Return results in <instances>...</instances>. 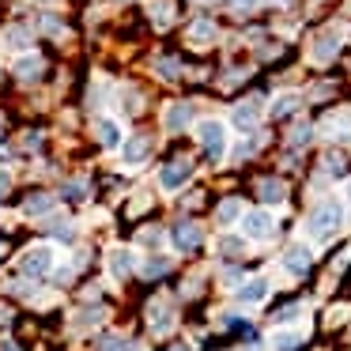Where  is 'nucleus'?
<instances>
[{
    "label": "nucleus",
    "instance_id": "obj_28",
    "mask_svg": "<svg viewBox=\"0 0 351 351\" xmlns=\"http://www.w3.org/2000/svg\"><path fill=\"white\" fill-rule=\"evenodd\" d=\"M64 197H84V185H80V182L64 185Z\"/></svg>",
    "mask_w": 351,
    "mask_h": 351
},
{
    "label": "nucleus",
    "instance_id": "obj_27",
    "mask_svg": "<svg viewBox=\"0 0 351 351\" xmlns=\"http://www.w3.org/2000/svg\"><path fill=\"white\" fill-rule=\"evenodd\" d=\"M159 72H162L167 80H174V76H178V64H174V61H159Z\"/></svg>",
    "mask_w": 351,
    "mask_h": 351
},
{
    "label": "nucleus",
    "instance_id": "obj_22",
    "mask_svg": "<svg viewBox=\"0 0 351 351\" xmlns=\"http://www.w3.org/2000/svg\"><path fill=\"white\" fill-rule=\"evenodd\" d=\"M238 219V200H227V204H219V223H230Z\"/></svg>",
    "mask_w": 351,
    "mask_h": 351
},
{
    "label": "nucleus",
    "instance_id": "obj_19",
    "mask_svg": "<svg viewBox=\"0 0 351 351\" xmlns=\"http://www.w3.org/2000/svg\"><path fill=\"white\" fill-rule=\"evenodd\" d=\"M295 106H298V99H295V95H283V99H276L272 114H276V117H287V114H291V110H295Z\"/></svg>",
    "mask_w": 351,
    "mask_h": 351
},
{
    "label": "nucleus",
    "instance_id": "obj_3",
    "mask_svg": "<svg viewBox=\"0 0 351 351\" xmlns=\"http://www.w3.org/2000/svg\"><path fill=\"white\" fill-rule=\"evenodd\" d=\"M49 261H53V250H49V245H34V250L23 253L19 272H23V276H46L49 272Z\"/></svg>",
    "mask_w": 351,
    "mask_h": 351
},
{
    "label": "nucleus",
    "instance_id": "obj_16",
    "mask_svg": "<svg viewBox=\"0 0 351 351\" xmlns=\"http://www.w3.org/2000/svg\"><path fill=\"white\" fill-rule=\"evenodd\" d=\"M49 208H53V197H46V193H38V197H31V200L23 204V212H27V215H46Z\"/></svg>",
    "mask_w": 351,
    "mask_h": 351
},
{
    "label": "nucleus",
    "instance_id": "obj_10",
    "mask_svg": "<svg viewBox=\"0 0 351 351\" xmlns=\"http://www.w3.org/2000/svg\"><path fill=\"white\" fill-rule=\"evenodd\" d=\"M261 200H268V204H280L283 197H287V189H283V182H276V178H265V182L257 185Z\"/></svg>",
    "mask_w": 351,
    "mask_h": 351
},
{
    "label": "nucleus",
    "instance_id": "obj_14",
    "mask_svg": "<svg viewBox=\"0 0 351 351\" xmlns=\"http://www.w3.org/2000/svg\"><path fill=\"white\" fill-rule=\"evenodd\" d=\"M95 132H99V140L106 147H117V140H121V129L114 121H95Z\"/></svg>",
    "mask_w": 351,
    "mask_h": 351
},
{
    "label": "nucleus",
    "instance_id": "obj_15",
    "mask_svg": "<svg viewBox=\"0 0 351 351\" xmlns=\"http://www.w3.org/2000/svg\"><path fill=\"white\" fill-rule=\"evenodd\" d=\"M234 125L238 129H253L257 125V102H245V106L234 110Z\"/></svg>",
    "mask_w": 351,
    "mask_h": 351
},
{
    "label": "nucleus",
    "instance_id": "obj_9",
    "mask_svg": "<svg viewBox=\"0 0 351 351\" xmlns=\"http://www.w3.org/2000/svg\"><path fill=\"white\" fill-rule=\"evenodd\" d=\"M189 121H193V106H189V102H178V106H170L167 129H185Z\"/></svg>",
    "mask_w": 351,
    "mask_h": 351
},
{
    "label": "nucleus",
    "instance_id": "obj_32",
    "mask_svg": "<svg viewBox=\"0 0 351 351\" xmlns=\"http://www.w3.org/2000/svg\"><path fill=\"white\" fill-rule=\"evenodd\" d=\"M174 351H185V348H174Z\"/></svg>",
    "mask_w": 351,
    "mask_h": 351
},
{
    "label": "nucleus",
    "instance_id": "obj_4",
    "mask_svg": "<svg viewBox=\"0 0 351 351\" xmlns=\"http://www.w3.org/2000/svg\"><path fill=\"white\" fill-rule=\"evenodd\" d=\"M189 174H193V167L185 159H178V162H170V167H162L159 182H162V189H182V185L189 182Z\"/></svg>",
    "mask_w": 351,
    "mask_h": 351
},
{
    "label": "nucleus",
    "instance_id": "obj_25",
    "mask_svg": "<svg viewBox=\"0 0 351 351\" xmlns=\"http://www.w3.org/2000/svg\"><path fill=\"white\" fill-rule=\"evenodd\" d=\"M306 140H310V125H298V129L291 132V144L298 147V144H306Z\"/></svg>",
    "mask_w": 351,
    "mask_h": 351
},
{
    "label": "nucleus",
    "instance_id": "obj_5",
    "mask_svg": "<svg viewBox=\"0 0 351 351\" xmlns=\"http://www.w3.org/2000/svg\"><path fill=\"white\" fill-rule=\"evenodd\" d=\"M272 227H276V223H272V215H268V212H250L242 219V230L250 238H268V234H272Z\"/></svg>",
    "mask_w": 351,
    "mask_h": 351
},
{
    "label": "nucleus",
    "instance_id": "obj_20",
    "mask_svg": "<svg viewBox=\"0 0 351 351\" xmlns=\"http://www.w3.org/2000/svg\"><path fill=\"white\" fill-rule=\"evenodd\" d=\"M302 343V336L298 332H283V336H276V351H291V348H298Z\"/></svg>",
    "mask_w": 351,
    "mask_h": 351
},
{
    "label": "nucleus",
    "instance_id": "obj_23",
    "mask_svg": "<svg viewBox=\"0 0 351 351\" xmlns=\"http://www.w3.org/2000/svg\"><path fill=\"white\" fill-rule=\"evenodd\" d=\"M102 351H132V343L121 340V336H110V340L102 343Z\"/></svg>",
    "mask_w": 351,
    "mask_h": 351
},
{
    "label": "nucleus",
    "instance_id": "obj_1",
    "mask_svg": "<svg viewBox=\"0 0 351 351\" xmlns=\"http://www.w3.org/2000/svg\"><path fill=\"white\" fill-rule=\"evenodd\" d=\"M340 223H343L340 200H325V204L313 208V215H310V223H306V230H310L317 242H325V238H332L336 230H340Z\"/></svg>",
    "mask_w": 351,
    "mask_h": 351
},
{
    "label": "nucleus",
    "instance_id": "obj_24",
    "mask_svg": "<svg viewBox=\"0 0 351 351\" xmlns=\"http://www.w3.org/2000/svg\"><path fill=\"white\" fill-rule=\"evenodd\" d=\"M332 53H336V42H332V38H321V42H317V61H328Z\"/></svg>",
    "mask_w": 351,
    "mask_h": 351
},
{
    "label": "nucleus",
    "instance_id": "obj_26",
    "mask_svg": "<svg viewBox=\"0 0 351 351\" xmlns=\"http://www.w3.org/2000/svg\"><path fill=\"white\" fill-rule=\"evenodd\" d=\"M325 167H328V174H343V159H340V155H328Z\"/></svg>",
    "mask_w": 351,
    "mask_h": 351
},
{
    "label": "nucleus",
    "instance_id": "obj_21",
    "mask_svg": "<svg viewBox=\"0 0 351 351\" xmlns=\"http://www.w3.org/2000/svg\"><path fill=\"white\" fill-rule=\"evenodd\" d=\"M298 313H302V306H298V302H295V306H283V310H280V313H276V317H272V321H276V325H287V321H295V317H298Z\"/></svg>",
    "mask_w": 351,
    "mask_h": 351
},
{
    "label": "nucleus",
    "instance_id": "obj_12",
    "mask_svg": "<svg viewBox=\"0 0 351 351\" xmlns=\"http://www.w3.org/2000/svg\"><path fill=\"white\" fill-rule=\"evenodd\" d=\"M110 272H114V276H129L132 272V253L129 250H114V253H110Z\"/></svg>",
    "mask_w": 351,
    "mask_h": 351
},
{
    "label": "nucleus",
    "instance_id": "obj_6",
    "mask_svg": "<svg viewBox=\"0 0 351 351\" xmlns=\"http://www.w3.org/2000/svg\"><path fill=\"white\" fill-rule=\"evenodd\" d=\"M200 238H204V234H200L197 223H178V227H174V245L182 253H193L200 245Z\"/></svg>",
    "mask_w": 351,
    "mask_h": 351
},
{
    "label": "nucleus",
    "instance_id": "obj_7",
    "mask_svg": "<svg viewBox=\"0 0 351 351\" xmlns=\"http://www.w3.org/2000/svg\"><path fill=\"white\" fill-rule=\"evenodd\" d=\"M310 261H313V253L306 250V245H291V250L283 253V265H287V272H295V276L310 272Z\"/></svg>",
    "mask_w": 351,
    "mask_h": 351
},
{
    "label": "nucleus",
    "instance_id": "obj_29",
    "mask_svg": "<svg viewBox=\"0 0 351 351\" xmlns=\"http://www.w3.org/2000/svg\"><path fill=\"white\" fill-rule=\"evenodd\" d=\"M223 250L234 253V250H242V242H238V238H227V242H223Z\"/></svg>",
    "mask_w": 351,
    "mask_h": 351
},
{
    "label": "nucleus",
    "instance_id": "obj_31",
    "mask_svg": "<svg viewBox=\"0 0 351 351\" xmlns=\"http://www.w3.org/2000/svg\"><path fill=\"white\" fill-rule=\"evenodd\" d=\"M0 155H8V147H4V136H0Z\"/></svg>",
    "mask_w": 351,
    "mask_h": 351
},
{
    "label": "nucleus",
    "instance_id": "obj_30",
    "mask_svg": "<svg viewBox=\"0 0 351 351\" xmlns=\"http://www.w3.org/2000/svg\"><path fill=\"white\" fill-rule=\"evenodd\" d=\"M8 185H12V178L4 174V170H0V197H4V193H8Z\"/></svg>",
    "mask_w": 351,
    "mask_h": 351
},
{
    "label": "nucleus",
    "instance_id": "obj_18",
    "mask_svg": "<svg viewBox=\"0 0 351 351\" xmlns=\"http://www.w3.org/2000/svg\"><path fill=\"white\" fill-rule=\"evenodd\" d=\"M167 272H170V261H162V257H152V261L144 265V276H147V280H152V276H167Z\"/></svg>",
    "mask_w": 351,
    "mask_h": 351
},
{
    "label": "nucleus",
    "instance_id": "obj_13",
    "mask_svg": "<svg viewBox=\"0 0 351 351\" xmlns=\"http://www.w3.org/2000/svg\"><path fill=\"white\" fill-rule=\"evenodd\" d=\"M265 291H268L265 280H250V283H242L238 298H242V302H261V298H265Z\"/></svg>",
    "mask_w": 351,
    "mask_h": 351
},
{
    "label": "nucleus",
    "instance_id": "obj_2",
    "mask_svg": "<svg viewBox=\"0 0 351 351\" xmlns=\"http://www.w3.org/2000/svg\"><path fill=\"white\" fill-rule=\"evenodd\" d=\"M200 144H204L208 159H223V152H227V129L219 121H204L200 125Z\"/></svg>",
    "mask_w": 351,
    "mask_h": 351
},
{
    "label": "nucleus",
    "instance_id": "obj_11",
    "mask_svg": "<svg viewBox=\"0 0 351 351\" xmlns=\"http://www.w3.org/2000/svg\"><path fill=\"white\" fill-rule=\"evenodd\" d=\"M16 76L27 80V84H31V80H38L42 76V57H23V61L16 64Z\"/></svg>",
    "mask_w": 351,
    "mask_h": 351
},
{
    "label": "nucleus",
    "instance_id": "obj_8",
    "mask_svg": "<svg viewBox=\"0 0 351 351\" xmlns=\"http://www.w3.org/2000/svg\"><path fill=\"white\" fill-rule=\"evenodd\" d=\"M147 155H152V140H147V136H132V140H125V147H121V159L129 162V167H136V162H144Z\"/></svg>",
    "mask_w": 351,
    "mask_h": 351
},
{
    "label": "nucleus",
    "instance_id": "obj_17",
    "mask_svg": "<svg viewBox=\"0 0 351 351\" xmlns=\"http://www.w3.org/2000/svg\"><path fill=\"white\" fill-rule=\"evenodd\" d=\"M193 42H208V38H215V27L208 23V19H200V23H193Z\"/></svg>",
    "mask_w": 351,
    "mask_h": 351
}]
</instances>
